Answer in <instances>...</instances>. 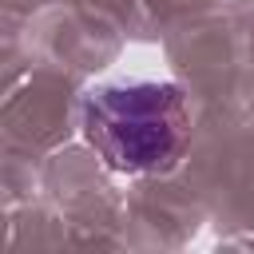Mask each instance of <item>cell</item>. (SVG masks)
<instances>
[{"instance_id":"1","label":"cell","mask_w":254,"mask_h":254,"mask_svg":"<svg viewBox=\"0 0 254 254\" xmlns=\"http://www.w3.org/2000/svg\"><path fill=\"white\" fill-rule=\"evenodd\" d=\"M83 139L95 155L123 175H147L167 167L190 131L187 95L167 79H111L83 91L79 103Z\"/></svg>"}]
</instances>
